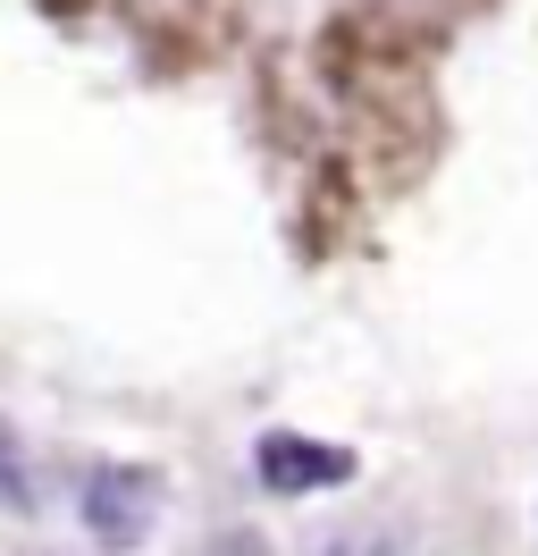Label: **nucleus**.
Masks as SVG:
<instances>
[{
  "label": "nucleus",
  "instance_id": "obj_1",
  "mask_svg": "<svg viewBox=\"0 0 538 556\" xmlns=\"http://www.w3.org/2000/svg\"><path fill=\"white\" fill-rule=\"evenodd\" d=\"M253 472H261V489H278V497H303V489H345V481H354V447L269 430L261 447H253Z\"/></svg>",
  "mask_w": 538,
  "mask_h": 556
},
{
  "label": "nucleus",
  "instance_id": "obj_2",
  "mask_svg": "<svg viewBox=\"0 0 538 556\" xmlns=\"http://www.w3.org/2000/svg\"><path fill=\"white\" fill-rule=\"evenodd\" d=\"M152 515H161L152 472H93V481H85V522H93L101 548H134V540L152 531Z\"/></svg>",
  "mask_w": 538,
  "mask_h": 556
},
{
  "label": "nucleus",
  "instance_id": "obj_3",
  "mask_svg": "<svg viewBox=\"0 0 538 556\" xmlns=\"http://www.w3.org/2000/svg\"><path fill=\"white\" fill-rule=\"evenodd\" d=\"M210 556H269V540H253V531H228V540H219Z\"/></svg>",
  "mask_w": 538,
  "mask_h": 556
}]
</instances>
